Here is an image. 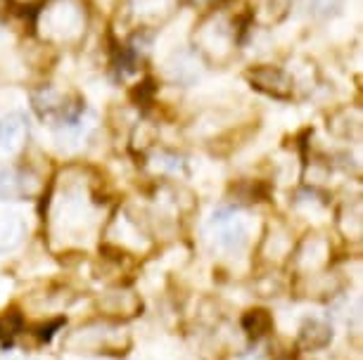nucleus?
I'll return each mask as SVG.
<instances>
[{
  "mask_svg": "<svg viewBox=\"0 0 363 360\" xmlns=\"http://www.w3.org/2000/svg\"><path fill=\"white\" fill-rule=\"evenodd\" d=\"M342 8V0H309V10L320 19L337 15Z\"/></svg>",
  "mask_w": 363,
  "mask_h": 360,
  "instance_id": "a211bd4d",
  "label": "nucleus"
},
{
  "mask_svg": "<svg viewBox=\"0 0 363 360\" xmlns=\"http://www.w3.org/2000/svg\"><path fill=\"white\" fill-rule=\"evenodd\" d=\"M290 5L292 0H250V12L259 26L269 29V26L283 22L290 12Z\"/></svg>",
  "mask_w": 363,
  "mask_h": 360,
  "instance_id": "9b49d317",
  "label": "nucleus"
},
{
  "mask_svg": "<svg viewBox=\"0 0 363 360\" xmlns=\"http://www.w3.org/2000/svg\"><path fill=\"white\" fill-rule=\"evenodd\" d=\"M26 138H29V124H26L24 114L19 112H10L0 119V147L10 154L22 152L26 145Z\"/></svg>",
  "mask_w": 363,
  "mask_h": 360,
  "instance_id": "1a4fd4ad",
  "label": "nucleus"
},
{
  "mask_svg": "<svg viewBox=\"0 0 363 360\" xmlns=\"http://www.w3.org/2000/svg\"><path fill=\"white\" fill-rule=\"evenodd\" d=\"M128 346V337L109 323H88L65 339L72 353H119Z\"/></svg>",
  "mask_w": 363,
  "mask_h": 360,
  "instance_id": "20e7f679",
  "label": "nucleus"
},
{
  "mask_svg": "<svg viewBox=\"0 0 363 360\" xmlns=\"http://www.w3.org/2000/svg\"><path fill=\"white\" fill-rule=\"evenodd\" d=\"M328 128L340 138H356L361 135V107H342L328 121Z\"/></svg>",
  "mask_w": 363,
  "mask_h": 360,
  "instance_id": "f8f14e48",
  "label": "nucleus"
},
{
  "mask_svg": "<svg viewBox=\"0 0 363 360\" xmlns=\"http://www.w3.org/2000/svg\"><path fill=\"white\" fill-rule=\"evenodd\" d=\"M102 226V204L81 171H67L55 182L48 204V237L52 249H81Z\"/></svg>",
  "mask_w": 363,
  "mask_h": 360,
  "instance_id": "f257e3e1",
  "label": "nucleus"
},
{
  "mask_svg": "<svg viewBox=\"0 0 363 360\" xmlns=\"http://www.w3.org/2000/svg\"><path fill=\"white\" fill-rule=\"evenodd\" d=\"M26 226L17 214H0V251L17 249L24 240Z\"/></svg>",
  "mask_w": 363,
  "mask_h": 360,
  "instance_id": "ddd939ff",
  "label": "nucleus"
},
{
  "mask_svg": "<svg viewBox=\"0 0 363 360\" xmlns=\"http://www.w3.org/2000/svg\"><path fill=\"white\" fill-rule=\"evenodd\" d=\"M245 79L250 81V86H255L257 91H262L266 95L276 100H290L294 95V81L287 69L273 64H259L245 74Z\"/></svg>",
  "mask_w": 363,
  "mask_h": 360,
  "instance_id": "0eeeda50",
  "label": "nucleus"
},
{
  "mask_svg": "<svg viewBox=\"0 0 363 360\" xmlns=\"http://www.w3.org/2000/svg\"><path fill=\"white\" fill-rule=\"evenodd\" d=\"M361 202L354 199V202H347L340 211V219H337V226L342 230V235L347 240H361V230H363V219H361Z\"/></svg>",
  "mask_w": 363,
  "mask_h": 360,
  "instance_id": "4468645a",
  "label": "nucleus"
},
{
  "mask_svg": "<svg viewBox=\"0 0 363 360\" xmlns=\"http://www.w3.org/2000/svg\"><path fill=\"white\" fill-rule=\"evenodd\" d=\"M167 76L174 83H190L195 79V62L188 55H174L167 62Z\"/></svg>",
  "mask_w": 363,
  "mask_h": 360,
  "instance_id": "dca6fc26",
  "label": "nucleus"
},
{
  "mask_svg": "<svg viewBox=\"0 0 363 360\" xmlns=\"http://www.w3.org/2000/svg\"><path fill=\"white\" fill-rule=\"evenodd\" d=\"M74 100L69 93H65L57 86H43L33 93V107L40 112V117L60 119L62 124L77 119V107H72Z\"/></svg>",
  "mask_w": 363,
  "mask_h": 360,
  "instance_id": "6e6552de",
  "label": "nucleus"
},
{
  "mask_svg": "<svg viewBox=\"0 0 363 360\" xmlns=\"http://www.w3.org/2000/svg\"><path fill=\"white\" fill-rule=\"evenodd\" d=\"M181 0H124V17L135 29H160L178 12Z\"/></svg>",
  "mask_w": 363,
  "mask_h": 360,
  "instance_id": "423d86ee",
  "label": "nucleus"
},
{
  "mask_svg": "<svg viewBox=\"0 0 363 360\" xmlns=\"http://www.w3.org/2000/svg\"><path fill=\"white\" fill-rule=\"evenodd\" d=\"M193 45L209 66H228L238 55L240 29L238 19L225 10H211L195 24Z\"/></svg>",
  "mask_w": 363,
  "mask_h": 360,
  "instance_id": "7ed1b4c3",
  "label": "nucleus"
},
{
  "mask_svg": "<svg viewBox=\"0 0 363 360\" xmlns=\"http://www.w3.org/2000/svg\"><path fill=\"white\" fill-rule=\"evenodd\" d=\"M15 3H19V5H29V3H36V0H15Z\"/></svg>",
  "mask_w": 363,
  "mask_h": 360,
  "instance_id": "6ab92c4d",
  "label": "nucleus"
},
{
  "mask_svg": "<svg viewBox=\"0 0 363 360\" xmlns=\"http://www.w3.org/2000/svg\"><path fill=\"white\" fill-rule=\"evenodd\" d=\"M207 237L221 254H240L250 242V219L240 211H218L209 221Z\"/></svg>",
  "mask_w": 363,
  "mask_h": 360,
  "instance_id": "39448f33",
  "label": "nucleus"
},
{
  "mask_svg": "<svg viewBox=\"0 0 363 360\" xmlns=\"http://www.w3.org/2000/svg\"><path fill=\"white\" fill-rule=\"evenodd\" d=\"M88 24V8L84 0H45L36 17V33L48 45L77 47L84 43Z\"/></svg>",
  "mask_w": 363,
  "mask_h": 360,
  "instance_id": "f03ea898",
  "label": "nucleus"
},
{
  "mask_svg": "<svg viewBox=\"0 0 363 360\" xmlns=\"http://www.w3.org/2000/svg\"><path fill=\"white\" fill-rule=\"evenodd\" d=\"M197 3H204V5H207V3H216V0H197Z\"/></svg>",
  "mask_w": 363,
  "mask_h": 360,
  "instance_id": "aec40b11",
  "label": "nucleus"
},
{
  "mask_svg": "<svg viewBox=\"0 0 363 360\" xmlns=\"http://www.w3.org/2000/svg\"><path fill=\"white\" fill-rule=\"evenodd\" d=\"M328 254H330V247L323 237L318 235H311L301 242V247L297 251V266L304 268L306 273H316L318 268L325 266L328 261Z\"/></svg>",
  "mask_w": 363,
  "mask_h": 360,
  "instance_id": "9d476101",
  "label": "nucleus"
},
{
  "mask_svg": "<svg viewBox=\"0 0 363 360\" xmlns=\"http://www.w3.org/2000/svg\"><path fill=\"white\" fill-rule=\"evenodd\" d=\"M22 194H29L24 175L17 168H0V199H17Z\"/></svg>",
  "mask_w": 363,
  "mask_h": 360,
  "instance_id": "2eb2a0df",
  "label": "nucleus"
},
{
  "mask_svg": "<svg viewBox=\"0 0 363 360\" xmlns=\"http://www.w3.org/2000/svg\"><path fill=\"white\" fill-rule=\"evenodd\" d=\"M109 298H114V306H102L105 310H109L112 315H133L135 310H138V298H135L131 291H112V294H107Z\"/></svg>",
  "mask_w": 363,
  "mask_h": 360,
  "instance_id": "f3484780",
  "label": "nucleus"
}]
</instances>
